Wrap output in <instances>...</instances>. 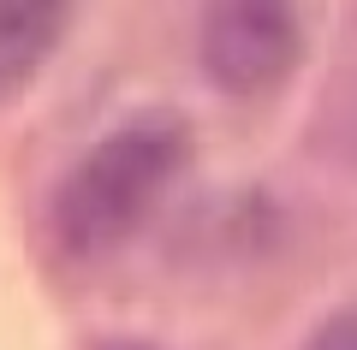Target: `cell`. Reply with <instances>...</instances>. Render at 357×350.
<instances>
[{
  "mask_svg": "<svg viewBox=\"0 0 357 350\" xmlns=\"http://www.w3.org/2000/svg\"><path fill=\"white\" fill-rule=\"evenodd\" d=\"M191 166V131L167 107L131 113L107 137H96L66 178L48 196V232L66 255L96 262V255L119 250L155 214V202L178 184V173Z\"/></svg>",
  "mask_w": 357,
  "mask_h": 350,
  "instance_id": "cell-1",
  "label": "cell"
},
{
  "mask_svg": "<svg viewBox=\"0 0 357 350\" xmlns=\"http://www.w3.org/2000/svg\"><path fill=\"white\" fill-rule=\"evenodd\" d=\"M89 350H155V344H143V338H102V344H89Z\"/></svg>",
  "mask_w": 357,
  "mask_h": 350,
  "instance_id": "cell-5",
  "label": "cell"
},
{
  "mask_svg": "<svg viewBox=\"0 0 357 350\" xmlns=\"http://www.w3.org/2000/svg\"><path fill=\"white\" fill-rule=\"evenodd\" d=\"M66 30H72V6L60 0H0V101L36 83Z\"/></svg>",
  "mask_w": 357,
  "mask_h": 350,
  "instance_id": "cell-3",
  "label": "cell"
},
{
  "mask_svg": "<svg viewBox=\"0 0 357 350\" xmlns=\"http://www.w3.org/2000/svg\"><path fill=\"white\" fill-rule=\"evenodd\" d=\"M197 60L208 83L227 95H268L304 60V24L292 6H274V0H227L203 13Z\"/></svg>",
  "mask_w": 357,
  "mask_h": 350,
  "instance_id": "cell-2",
  "label": "cell"
},
{
  "mask_svg": "<svg viewBox=\"0 0 357 350\" xmlns=\"http://www.w3.org/2000/svg\"><path fill=\"white\" fill-rule=\"evenodd\" d=\"M298 350H357V303L333 309V315H328V321H321Z\"/></svg>",
  "mask_w": 357,
  "mask_h": 350,
  "instance_id": "cell-4",
  "label": "cell"
}]
</instances>
